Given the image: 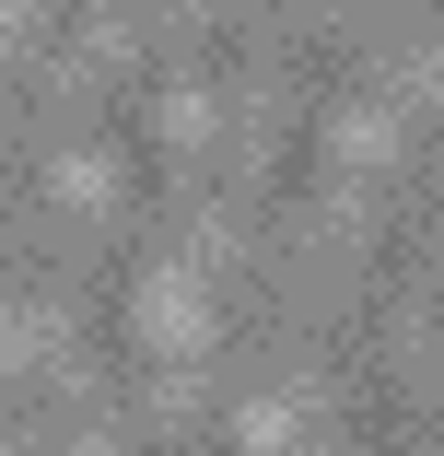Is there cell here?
Masks as SVG:
<instances>
[{
	"label": "cell",
	"mask_w": 444,
	"mask_h": 456,
	"mask_svg": "<svg viewBox=\"0 0 444 456\" xmlns=\"http://www.w3.org/2000/svg\"><path fill=\"white\" fill-rule=\"evenodd\" d=\"M59 200H70V211L106 200V164H94V152H59Z\"/></svg>",
	"instance_id": "5"
},
{
	"label": "cell",
	"mask_w": 444,
	"mask_h": 456,
	"mask_svg": "<svg viewBox=\"0 0 444 456\" xmlns=\"http://www.w3.org/2000/svg\"><path fill=\"white\" fill-rule=\"evenodd\" d=\"M141 339H152L164 362H199V351H211V293H199L188 257H152V269H141Z\"/></svg>",
	"instance_id": "1"
},
{
	"label": "cell",
	"mask_w": 444,
	"mask_h": 456,
	"mask_svg": "<svg viewBox=\"0 0 444 456\" xmlns=\"http://www.w3.org/2000/svg\"><path fill=\"white\" fill-rule=\"evenodd\" d=\"M234 444H246V456H293V444H304V410H293V398H246V410H234Z\"/></svg>",
	"instance_id": "2"
},
{
	"label": "cell",
	"mask_w": 444,
	"mask_h": 456,
	"mask_svg": "<svg viewBox=\"0 0 444 456\" xmlns=\"http://www.w3.org/2000/svg\"><path fill=\"white\" fill-rule=\"evenodd\" d=\"M47 351H59V316L24 305V316H12V362H47Z\"/></svg>",
	"instance_id": "4"
},
{
	"label": "cell",
	"mask_w": 444,
	"mask_h": 456,
	"mask_svg": "<svg viewBox=\"0 0 444 456\" xmlns=\"http://www.w3.org/2000/svg\"><path fill=\"white\" fill-rule=\"evenodd\" d=\"M70 456H117V444H106V433H70Z\"/></svg>",
	"instance_id": "7"
},
{
	"label": "cell",
	"mask_w": 444,
	"mask_h": 456,
	"mask_svg": "<svg viewBox=\"0 0 444 456\" xmlns=\"http://www.w3.org/2000/svg\"><path fill=\"white\" fill-rule=\"evenodd\" d=\"M164 129L175 141H211V94H164Z\"/></svg>",
	"instance_id": "6"
},
{
	"label": "cell",
	"mask_w": 444,
	"mask_h": 456,
	"mask_svg": "<svg viewBox=\"0 0 444 456\" xmlns=\"http://www.w3.org/2000/svg\"><path fill=\"white\" fill-rule=\"evenodd\" d=\"M386 152H398V118L386 106H351L339 118V164H386Z\"/></svg>",
	"instance_id": "3"
}]
</instances>
